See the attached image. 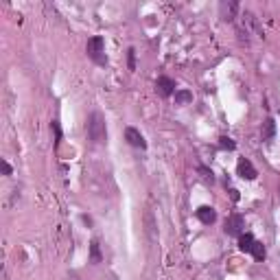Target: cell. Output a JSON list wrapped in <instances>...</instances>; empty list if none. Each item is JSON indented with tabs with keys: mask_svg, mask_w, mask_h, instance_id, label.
Here are the masks:
<instances>
[{
	"mask_svg": "<svg viewBox=\"0 0 280 280\" xmlns=\"http://www.w3.org/2000/svg\"><path fill=\"white\" fill-rule=\"evenodd\" d=\"M88 138L92 140L94 144H101L107 140V129H105V118L101 112H92L90 116H88Z\"/></svg>",
	"mask_w": 280,
	"mask_h": 280,
	"instance_id": "6da1fadb",
	"label": "cell"
},
{
	"mask_svg": "<svg viewBox=\"0 0 280 280\" xmlns=\"http://www.w3.org/2000/svg\"><path fill=\"white\" fill-rule=\"evenodd\" d=\"M86 51L92 61H96V64H101V66L107 64V57H105V39L101 37V35H94V37L88 39Z\"/></svg>",
	"mask_w": 280,
	"mask_h": 280,
	"instance_id": "7a4b0ae2",
	"label": "cell"
},
{
	"mask_svg": "<svg viewBox=\"0 0 280 280\" xmlns=\"http://www.w3.org/2000/svg\"><path fill=\"white\" fill-rule=\"evenodd\" d=\"M258 33V22H256V16L252 11H243L239 16V35L247 42L249 35Z\"/></svg>",
	"mask_w": 280,
	"mask_h": 280,
	"instance_id": "3957f363",
	"label": "cell"
},
{
	"mask_svg": "<svg viewBox=\"0 0 280 280\" xmlns=\"http://www.w3.org/2000/svg\"><path fill=\"white\" fill-rule=\"evenodd\" d=\"M243 228H245V219L241 214H230L226 219V226H223V232L228 236H241L243 234Z\"/></svg>",
	"mask_w": 280,
	"mask_h": 280,
	"instance_id": "277c9868",
	"label": "cell"
},
{
	"mask_svg": "<svg viewBox=\"0 0 280 280\" xmlns=\"http://www.w3.org/2000/svg\"><path fill=\"white\" fill-rule=\"evenodd\" d=\"M125 140L131 144V147H136V149H147V140H144V136L140 134L136 127H127V129H125Z\"/></svg>",
	"mask_w": 280,
	"mask_h": 280,
	"instance_id": "5b68a950",
	"label": "cell"
},
{
	"mask_svg": "<svg viewBox=\"0 0 280 280\" xmlns=\"http://www.w3.org/2000/svg\"><path fill=\"white\" fill-rule=\"evenodd\" d=\"M236 173L241 175L243 179H256V169H254V164L249 160H245V158H241L239 164H236Z\"/></svg>",
	"mask_w": 280,
	"mask_h": 280,
	"instance_id": "8992f818",
	"label": "cell"
},
{
	"mask_svg": "<svg viewBox=\"0 0 280 280\" xmlns=\"http://www.w3.org/2000/svg\"><path fill=\"white\" fill-rule=\"evenodd\" d=\"M156 90H158V94L166 99V96H171L175 92V81H173V79H169V77H160L156 81Z\"/></svg>",
	"mask_w": 280,
	"mask_h": 280,
	"instance_id": "52a82bcc",
	"label": "cell"
},
{
	"mask_svg": "<svg viewBox=\"0 0 280 280\" xmlns=\"http://www.w3.org/2000/svg\"><path fill=\"white\" fill-rule=\"evenodd\" d=\"M195 214H197V219H199L201 223H206V226H210V223L217 221V212H214V208H210V206H199Z\"/></svg>",
	"mask_w": 280,
	"mask_h": 280,
	"instance_id": "ba28073f",
	"label": "cell"
},
{
	"mask_svg": "<svg viewBox=\"0 0 280 280\" xmlns=\"http://www.w3.org/2000/svg\"><path fill=\"white\" fill-rule=\"evenodd\" d=\"M274 136H276V121H274V118H265L262 129H261V138L265 140V142H269Z\"/></svg>",
	"mask_w": 280,
	"mask_h": 280,
	"instance_id": "9c48e42d",
	"label": "cell"
},
{
	"mask_svg": "<svg viewBox=\"0 0 280 280\" xmlns=\"http://www.w3.org/2000/svg\"><path fill=\"white\" fill-rule=\"evenodd\" d=\"M219 9H221V18H223V20H234V13L236 11H239V4H236V2H221V7H219Z\"/></svg>",
	"mask_w": 280,
	"mask_h": 280,
	"instance_id": "30bf717a",
	"label": "cell"
},
{
	"mask_svg": "<svg viewBox=\"0 0 280 280\" xmlns=\"http://www.w3.org/2000/svg\"><path fill=\"white\" fill-rule=\"evenodd\" d=\"M254 243H256V239H254L249 232H245V234H241L239 236V247H241V252H252V247H254Z\"/></svg>",
	"mask_w": 280,
	"mask_h": 280,
	"instance_id": "8fae6325",
	"label": "cell"
},
{
	"mask_svg": "<svg viewBox=\"0 0 280 280\" xmlns=\"http://www.w3.org/2000/svg\"><path fill=\"white\" fill-rule=\"evenodd\" d=\"M192 103V92L191 90H175V105H188Z\"/></svg>",
	"mask_w": 280,
	"mask_h": 280,
	"instance_id": "7c38bea8",
	"label": "cell"
},
{
	"mask_svg": "<svg viewBox=\"0 0 280 280\" xmlns=\"http://www.w3.org/2000/svg\"><path fill=\"white\" fill-rule=\"evenodd\" d=\"M90 262H92V265L101 262V247H99V241H96V239L90 243Z\"/></svg>",
	"mask_w": 280,
	"mask_h": 280,
	"instance_id": "4fadbf2b",
	"label": "cell"
},
{
	"mask_svg": "<svg viewBox=\"0 0 280 280\" xmlns=\"http://www.w3.org/2000/svg\"><path fill=\"white\" fill-rule=\"evenodd\" d=\"M249 254H252L256 261H262V258H265V247H262L261 241H256V243H254V247H252V252H249Z\"/></svg>",
	"mask_w": 280,
	"mask_h": 280,
	"instance_id": "5bb4252c",
	"label": "cell"
},
{
	"mask_svg": "<svg viewBox=\"0 0 280 280\" xmlns=\"http://www.w3.org/2000/svg\"><path fill=\"white\" fill-rule=\"evenodd\" d=\"M219 147L221 149H228V151H234L236 149V142L232 138H228V136H221V138H219Z\"/></svg>",
	"mask_w": 280,
	"mask_h": 280,
	"instance_id": "9a60e30c",
	"label": "cell"
},
{
	"mask_svg": "<svg viewBox=\"0 0 280 280\" xmlns=\"http://www.w3.org/2000/svg\"><path fill=\"white\" fill-rule=\"evenodd\" d=\"M127 64H129V70H136V51L134 48L127 51Z\"/></svg>",
	"mask_w": 280,
	"mask_h": 280,
	"instance_id": "2e32d148",
	"label": "cell"
},
{
	"mask_svg": "<svg viewBox=\"0 0 280 280\" xmlns=\"http://www.w3.org/2000/svg\"><path fill=\"white\" fill-rule=\"evenodd\" d=\"M199 173L204 175V179H206V182H210V184L214 182V177H212V171H208V169H206V166H199Z\"/></svg>",
	"mask_w": 280,
	"mask_h": 280,
	"instance_id": "e0dca14e",
	"label": "cell"
},
{
	"mask_svg": "<svg viewBox=\"0 0 280 280\" xmlns=\"http://www.w3.org/2000/svg\"><path fill=\"white\" fill-rule=\"evenodd\" d=\"M2 173H4V175H11V166H9L7 160H2Z\"/></svg>",
	"mask_w": 280,
	"mask_h": 280,
	"instance_id": "ac0fdd59",
	"label": "cell"
},
{
	"mask_svg": "<svg viewBox=\"0 0 280 280\" xmlns=\"http://www.w3.org/2000/svg\"><path fill=\"white\" fill-rule=\"evenodd\" d=\"M230 195H232V199H239V191H234V188H232V191H230Z\"/></svg>",
	"mask_w": 280,
	"mask_h": 280,
	"instance_id": "d6986e66",
	"label": "cell"
}]
</instances>
